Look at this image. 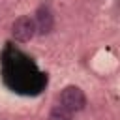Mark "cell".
Returning <instances> with one entry per match:
<instances>
[{
  "label": "cell",
  "instance_id": "obj_1",
  "mask_svg": "<svg viewBox=\"0 0 120 120\" xmlns=\"http://www.w3.org/2000/svg\"><path fill=\"white\" fill-rule=\"evenodd\" d=\"M60 105L66 107V109H69L71 112L82 111L84 105H86V96H84V92H82L79 86L69 84V86H66V88L60 92Z\"/></svg>",
  "mask_w": 120,
  "mask_h": 120
},
{
  "label": "cell",
  "instance_id": "obj_2",
  "mask_svg": "<svg viewBox=\"0 0 120 120\" xmlns=\"http://www.w3.org/2000/svg\"><path fill=\"white\" fill-rule=\"evenodd\" d=\"M11 36L17 41H22V43L24 41H30L36 36V22H34V19L26 17V15L15 19L13 24H11Z\"/></svg>",
  "mask_w": 120,
  "mask_h": 120
},
{
  "label": "cell",
  "instance_id": "obj_3",
  "mask_svg": "<svg viewBox=\"0 0 120 120\" xmlns=\"http://www.w3.org/2000/svg\"><path fill=\"white\" fill-rule=\"evenodd\" d=\"M34 22H36V34H39V36H47L54 28V17L49 8H39Z\"/></svg>",
  "mask_w": 120,
  "mask_h": 120
},
{
  "label": "cell",
  "instance_id": "obj_4",
  "mask_svg": "<svg viewBox=\"0 0 120 120\" xmlns=\"http://www.w3.org/2000/svg\"><path fill=\"white\" fill-rule=\"evenodd\" d=\"M49 120H73V112L62 105L58 107H52L51 112H49Z\"/></svg>",
  "mask_w": 120,
  "mask_h": 120
}]
</instances>
